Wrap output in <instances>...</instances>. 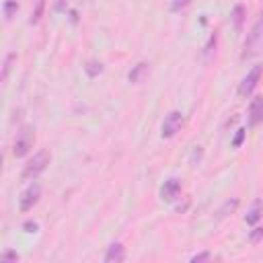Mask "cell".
<instances>
[{
	"label": "cell",
	"mask_w": 263,
	"mask_h": 263,
	"mask_svg": "<svg viewBox=\"0 0 263 263\" xmlns=\"http://www.w3.org/2000/svg\"><path fill=\"white\" fill-rule=\"evenodd\" d=\"M205 259H210V253H199L191 257V261H205Z\"/></svg>",
	"instance_id": "cell-22"
},
{
	"label": "cell",
	"mask_w": 263,
	"mask_h": 263,
	"mask_svg": "<svg viewBox=\"0 0 263 263\" xmlns=\"http://www.w3.org/2000/svg\"><path fill=\"white\" fill-rule=\"evenodd\" d=\"M49 160H51V154H49L47 150H39V152L25 164V168H23V179H35V177H39V175L47 168Z\"/></svg>",
	"instance_id": "cell-2"
},
{
	"label": "cell",
	"mask_w": 263,
	"mask_h": 263,
	"mask_svg": "<svg viewBox=\"0 0 263 263\" xmlns=\"http://www.w3.org/2000/svg\"><path fill=\"white\" fill-rule=\"evenodd\" d=\"M39 197H41V187H39L37 183L29 185V187L21 193V201H18L21 210H23V212H29V210L39 201Z\"/></svg>",
	"instance_id": "cell-5"
},
{
	"label": "cell",
	"mask_w": 263,
	"mask_h": 263,
	"mask_svg": "<svg viewBox=\"0 0 263 263\" xmlns=\"http://www.w3.org/2000/svg\"><path fill=\"white\" fill-rule=\"evenodd\" d=\"M181 125H183V113H179V111H171V113L164 117V121H162L160 136H162V138H173V136L181 129Z\"/></svg>",
	"instance_id": "cell-4"
},
{
	"label": "cell",
	"mask_w": 263,
	"mask_h": 263,
	"mask_svg": "<svg viewBox=\"0 0 263 263\" xmlns=\"http://www.w3.org/2000/svg\"><path fill=\"white\" fill-rule=\"evenodd\" d=\"M236 205H238V199H236V197H232V199L224 201V205L218 210V218H224L228 212H234V210H236Z\"/></svg>",
	"instance_id": "cell-12"
},
{
	"label": "cell",
	"mask_w": 263,
	"mask_h": 263,
	"mask_svg": "<svg viewBox=\"0 0 263 263\" xmlns=\"http://www.w3.org/2000/svg\"><path fill=\"white\" fill-rule=\"evenodd\" d=\"M33 142H35V134H33V129H31V127H23V129L16 134V138H14V148H12V154H14L16 158L25 156V154L31 150Z\"/></svg>",
	"instance_id": "cell-3"
},
{
	"label": "cell",
	"mask_w": 263,
	"mask_h": 263,
	"mask_svg": "<svg viewBox=\"0 0 263 263\" xmlns=\"http://www.w3.org/2000/svg\"><path fill=\"white\" fill-rule=\"evenodd\" d=\"M242 138H245V129H238V134H236V138H234V146H240V142H242Z\"/></svg>",
	"instance_id": "cell-21"
},
{
	"label": "cell",
	"mask_w": 263,
	"mask_h": 263,
	"mask_svg": "<svg viewBox=\"0 0 263 263\" xmlns=\"http://www.w3.org/2000/svg\"><path fill=\"white\" fill-rule=\"evenodd\" d=\"M64 2H66V0H58V4H55V10H64Z\"/></svg>",
	"instance_id": "cell-24"
},
{
	"label": "cell",
	"mask_w": 263,
	"mask_h": 263,
	"mask_svg": "<svg viewBox=\"0 0 263 263\" xmlns=\"http://www.w3.org/2000/svg\"><path fill=\"white\" fill-rule=\"evenodd\" d=\"M25 230H27V232H35V230H37V222H27V224H25Z\"/></svg>",
	"instance_id": "cell-23"
},
{
	"label": "cell",
	"mask_w": 263,
	"mask_h": 263,
	"mask_svg": "<svg viewBox=\"0 0 263 263\" xmlns=\"http://www.w3.org/2000/svg\"><path fill=\"white\" fill-rule=\"evenodd\" d=\"M18 259V255L14 253V251H6V253H2V257H0V261L2 263H8V261H16Z\"/></svg>",
	"instance_id": "cell-18"
},
{
	"label": "cell",
	"mask_w": 263,
	"mask_h": 263,
	"mask_svg": "<svg viewBox=\"0 0 263 263\" xmlns=\"http://www.w3.org/2000/svg\"><path fill=\"white\" fill-rule=\"evenodd\" d=\"M16 60V53H8L6 58H4V66H2V82H6V78H8V72H10V68H12V62Z\"/></svg>",
	"instance_id": "cell-13"
},
{
	"label": "cell",
	"mask_w": 263,
	"mask_h": 263,
	"mask_svg": "<svg viewBox=\"0 0 263 263\" xmlns=\"http://www.w3.org/2000/svg\"><path fill=\"white\" fill-rule=\"evenodd\" d=\"M123 259H125V247L121 242H113L105 253V261L107 263H121Z\"/></svg>",
	"instance_id": "cell-9"
},
{
	"label": "cell",
	"mask_w": 263,
	"mask_h": 263,
	"mask_svg": "<svg viewBox=\"0 0 263 263\" xmlns=\"http://www.w3.org/2000/svg\"><path fill=\"white\" fill-rule=\"evenodd\" d=\"M43 4H45V0H37V8H35L33 14H31V23H37V21H39V16H41V12H43Z\"/></svg>",
	"instance_id": "cell-17"
},
{
	"label": "cell",
	"mask_w": 263,
	"mask_h": 263,
	"mask_svg": "<svg viewBox=\"0 0 263 263\" xmlns=\"http://www.w3.org/2000/svg\"><path fill=\"white\" fill-rule=\"evenodd\" d=\"M179 193H181V183H179L177 179L164 181V185H162V189H160V197H162L164 201H175V199L179 197Z\"/></svg>",
	"instance_id": "cell-8"
},
{
	"label": "cell",
	"mask_w": 263,
	"mask_h": 263,
	"mask_svg": "<svg viewBox=\"0 0 263 263\" xmlns=\"http://www.w3.org/2000/svg\"><path fill=\"white\" fill-rule=\"evenodd\" d=\"M189 2H191V0H173V2H171V8H173V10L177 12V10H181V8H185V6L189 4Z\"/></svg>",
	"instance_id": "cell-19"
},
{
	"label": "cell",
	"mask_w": 263,
	"mask_h": 263,
	"mask_svg": "<svg viewBox=\"0 0 263 263\" xmlns=\"http://www.w3.org/2000/svg\"><path fill=\"white\" fill-rule=\"evenodd\" d=\"M16 10H18V4H16L14 0H6V2H4V18H6V21H10Z\"/></svg>",
	"instance_id": "cell-14"
},
{
	"label": "cell",
	"mask_w": 263,
	"mask_h": 263,
	"mask_svg": "<svg viewBox=\"0 0 263 263\" xmlns=\"http://www.w3.org/2000/svg\"><path fill=\"white\" fill-rule=\"evenodd\" d=\"M146 70H148V66H146L144 62H142V64H138V66H136V68L129 72V82H140Z\"/></svg>",
	"instance_id": "cell-11"
},
{
	"label": "cell",
	"mask_w": 263,
	"mask_h": 263,
	"mask_svg": "<svg viewBox=\"0 0 263 263\" xmlns=\"http://www.w3.org/2000/svg\"><path fill=\"white\" fill-rule=\"evenodd\" d=\"M84 70H86L88 76H97V74H101L103 64H101V62H88V64L84 66Z\"/></svg>",
	"instance_id": "cell-16"
},
{
	"label": "cell",
	"mask_w": 263,
	"mask_h": 263,
	"mask_svg": "<svg viewBox=\"0 0 263 263\" xmlns=\"http://www.w3.org/2000/svg\"><path fill=\"white\" fill-rule=\"evenodd\" d=\"M261 214H263V205H261V201L257 199L253 205H251V210L247 212V216H245V220L249 222V224H255L259 218H261Z\"/></svg>",
	"instance_id": "cell-10"
},
{
	"label": "cell",
	"mask_w": 263,
	"mask_h": 263,
	"mask_svg": "<svg viewBox=\"0 0 263 263\" xmlns=\"http://www.w3.org/2000/svg\"><path fill=\"white\" fill-rule=\"evenodd\" d=\"M263 121V97H255L249 103V125L257 127Z\"/></svg>",
	"instance_id": "cell-7"
},
{
	"label": "cell",
	"mask_w": 263,
	"mask_h": 263,
	"mask_svg": "<svg viewBox=\"0 0 263 263\" xmlns=\"http://www.w3.org/2000/svg\"><path fill=\"white\" fill-rule=\"evenodd\" d=\"M261 238H263V228H255L251 232V242H259Z\"/></svg>",
	"instance_id": "cell-20"
},
{
	"label": "cell",
	"mask_w": 263,
	"mask_h": 263,
	"mask_svg": "<svg viewBox=\"0 0 263 263\" xmlns=\"http://www.w3.org/2000/svg\"><path fill=\"white\" fill-rule=\"evenodd\" d=\"M242 14H245V6H242V4L234 6L232 16H234V27H236V29H240V27H242Z\"/></svg>",
	"instance_id": "cell-15"
},
{
	"label": "cell",
	"mask_w": 263,
	"mask_h": 263,
	"mask_svg": "<svg viewBox=\"0 0 263 263\" xmlns=\"http://www.w3.org/2000/svg\"><path fill=\"white\" fill-rule=\"evenodd\" d=\"M263 47V12L261 16L255 21V25L251 27L247 39H245V47H242V60L253 58L255 53H259V49Z\"/></svg>",
	"instance_id": "cell-1"
},
{
	"label": "cell",
	"mask_w": 263,
	"mask_h": 263,
	"mask_svg": "<svg viewBox=\"0 0 263 263\" xmlns=\"http://www.w3.org/2000/svg\"><path fill=\"white\" fill-rule=\"evenodd\" d=\"M259 78H261V66H255V68L242 78V82H240V86H238V95H242V97L251 95V92L255 90Z\"/></svg>",
	"instance_id": "cell-6"
}]
</instances>
